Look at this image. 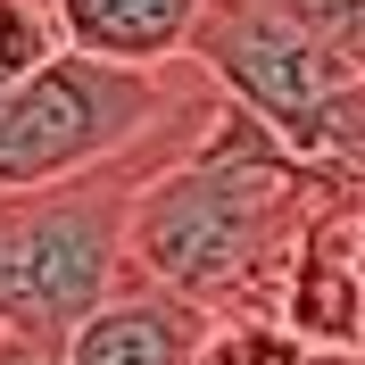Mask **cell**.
Instances as JSON below:
<instances>
[{
  "mask_svg": "<svg viewBox=\"0 0 365 365\" xmlns=\"http://www.w3.org/2000/svg\"><path fill=\"white\" fill-rule=\"evenodd\" d=\"M324 207H341L282 141L241 108H216L166 175L141 182L125 225V282L191 299L216 324L282 307V274Z\"/></svg>",
  "mask_w": 365,
  "mask_h": 365,
  "instance_id": "1",
  "label": "cell"
},
{
  "mask_svg": "<svg viewBox=\"0 0 365 365\" xmlns=\"http://www.w3.org/2000/svg\"><path fill=\"white\" fill-rule=\"evenodd\" d=\"M225 100L182 108L166 133H150L133 158L100 166L83 182H50V191H9L0 200V332L67 349L83 316H100L125 291V225H133L141 182L191 150L216 125Z\"/></svg>",
  "mask_w": 365,
  "mask_h": 365,
  "instance_id": "2",
  "label": "cell"
},
{
  "mask_svg": "<svg viewBox=\"0 0 365 365\" xmlns=\"http://www.w3.org/2000/svg\"><path fill=\"white\" fill-rule=\"evenodd\" d=\"M216 100L191 58L166 75H133V67H100L58 50L42 75L0 91V200L9 191H50V182H83L100 166L133 158L150 133H166L182 108Z\"/></svg>",
  "mask_w": 365,
  "mask_h": 365,
  "instance_id": "3",
  "label": "cell"
},
{
  "mask_svg": "<svg viewBox=\"0 0 365 365\" xmlns=\"http://www.w3.org/2000/svg\"><path fill=\"white\" fill-rule=\"evenodd\" d=\"M274 324L307 341L316 357H357L365 332V274H357V207H324L307 241H299L291 274H282V307Z\"/></svg>",
  "mask_w": 365,
  "mask_h": 365,
  "instance_id": "4",
  "label": "cell"
},
{
  "mask_svg": "<svg viewBox=\"0 0 365 365\" xmlns=\"http://www.w3.org/2000/svg\"><path fill=\"white\" fill-rule=\"evenodd\" d=\"M207 332H216V316H207V307L125 282L100 316H83V324L67 332L58 365H200Z\"/></svg>",
  "mask_w": 365,
  "mask_h": 365,
  "instance_id": "5",
  "label": "cell"
},
{
  "mask_svg": "<svg viewBox=\"0 0 365 365\" xmlns=\"http://www.w3.org/2000/svg\"><path fill=\"white\" fill-rule=\"evenodd\" d=\"M50 9H58V34H67L75 58L133 67V75L182 67L191 34L207 17V0H50Z\"/></svg>",
  "mask_w": 365,
  "mask_h": 365,
  "instance_id": "6",
  "label": "cell"
},
{
  "mask_svg": "<svg viewBox=\"0 0 365 365\" xmlns=\"http://www.w3.org/2000/svg\"><path fill=\"white\" fill-rule=\"evenodd\" d=\"M299 42H316L349 83H365V0H266Z\"/></svg>",
  "mask_w": 365,
  "mask_h": 365,
  "instance_id": "7",
  "label": "cell"
},
{
  "mask_svg": "<svg viewBox=\"0 0 365 365\" xmlns=\"http://www.w3.org/2000/svg\"><path fill=\"white\" fill-rule=\"evenodd\" d=\"M200 365H316V349L291 341V332L266 324V316H241V324H216V332H207Z\"/></svg>",
  "mask_w": 365,
  "mask_h": 365,
  "instance_id": "8",
  "label": "cell"
},
{
  "mask_svg": "<svg viewBox=\"0 0 365 365\" xmlns=\"http://www.w3.org/2000/svg\"><path fill=\"white\" fill-rule=\"evenodd\" d=\"M0 365H58L50 341H25V332H0Z\"/></svg>",
  "mask_w": 365,
  "mask_h": 365,
  "instance_id": "9",
  "label": "cell"
},
{
  "mask_svg": "<svg viewBox=\"0 0 365 365\" xmlns=\"http://www.w3.org/2000/svg\"><path fill=\"white\" fill-rule=\"evenodd\" d=\"M357 274H365V207H357Z\"/></svg>",
  "mask_w": 365,
  "mask_h": 365,
  "instance_id": "10",
  "label": "cell"
},
{
  "mask_svg": "<svg viewBox=\"0 0 365 365\" xmlns=\"http://www.w3.org/2000/svg\"><path fill=\"white\" fill-rule=\"evenodd\" d=\"M316 365H365V357H316Z\"/></svg>",
  "mask_w": 365,
  "mask_h": 365,
  "instance_id": "11",
  "label": "cell"
},
{
  "mask_svg": "<svg viewBox=\"0 0 365 365\" xmlns=\"http://www.w3.org/2000/svg\"><path fill=\"white\" fill-rule=\"evenodd\" d=\"M357 357H365V332H357Z\"/></svg>",
  "mask_w": 365,
  "mask_h": 365,
  "instance_id": "12",
  "label": "cell"
}]
</instances>
